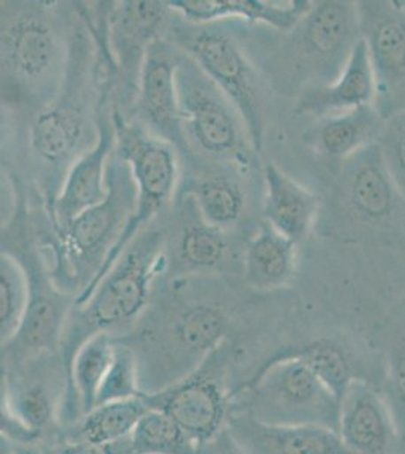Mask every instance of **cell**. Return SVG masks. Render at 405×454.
<instances>
[{"label": "cell", "instance_id": "obj_1", "mask_svg": "<svg viewBox=\"0 0 405 454\" xmlns=\"http://www.w3.org/2000/svg\"><path fill=\"white\" fill-rule=\"evenodd\" d=\"M11 5L2 4V102L43 111L61 93L70 55L51 4Z\"/></svg>", "mask_w": 405, "mask_h": 454}, {"label": "cell", "instance_id": "obj_2", "mask_svg": "<svg viewBox=\"0 0 405 454\" xmlns=\"http://www.w3.org/2000/svg\"><path fill=\"white\" fill-rule=\"evenodd\" d=\"M162 248V232L147 227L100 282L91 299L72 310L61 346L67 370L77 348L88 338L97 333L115 336L144 314L154 279L165 262Z\"/></svg>", "mask_w": 405, "mask_h": 454}, {"label": "cell", "instance_id": "obj_3", "mask_svg": "<svg viewBox=\"0 0 405 454\" xmlns=\"http://www.w3.org/2000/svg\"><path fill=\"white\" fill-rule=\"evenodd\" d=\"M106 185L108 194L102 203L55 231L51 278L76 299L93 284L136 207L138 186L134 173L115 150L109 160Z\"/></svg>", "mask_w": 405, "mask_h": 454}, {"label": "cell", "instance_id": "obj_4", "mask_svg": "<svg viewBox=\"0 0 405 454\" xmlns=\"http://www.w3.org/2000/svg\"><path fill=\"white\" fill-rule=\"evenodd\" d=\"M17 199L16 215L2 227V252L12 254L25 270L29 303L16 336L2 346V368L19 367L34 357L61 353L64 332L76 301L74 295L55 284L42 250L32 241L21 190Z\"/></svg>", "mask_w": 405, "mask_h": 454}, {"label": "cell", "instance_id": "obj_5", "mask_svg": "<svg viewBox=\"0 0 405 454\" xmlns=\"http://www.w3.org/2000/svg\"><path fill=\"white\" fill-rule=\"evenodd\" d=\"M230 412L274 426H319L338 432L340 400L303 359L278 350L233 391Z\"/></svg>", "mask_w": 405, "mask_h": 454}, {"label": "cell", "instance_id": "obj_6", "mask_svg": "<svg viewBox=\"0 0 405 454\" xmlns=\"http://www.w3.org/2000/svg\"><path fill=\"white\" fill-rule=\"evenodd\" d=\"M113 124L115 153L132 168L138 186V200L134 215L124 227L121 237L113 246L93 284L77 297L74 308L85 305L91 299L100 282L111 273L129 246L134 243L135 238L147 229V224L171 200L179 179L177 156L173 145L152 134L143 123L126 119L120 111H113Z\"/></svg>", "mask_w": 405, "mask_h": 454}, {"label": "cell", "instance_id": "obj_7", "mask_svg": "<svg viewBox=\"0 0 405 454\" xmlns=\"http://www.w3.org/2000/svg\"><path fill=\"white\" fill-rule=\"evenodd\" d=\"M360 40L357 2H313L310 12L289 32L283 47V83L298 96L333 83Z\"/></svg>", "mask_w": 405, "mask_h": 454}, {"label": "cell", "instance_id": "obj_8", "mask_svg": "<svg viewBox=\"0 0 405 454\" xmlns=\"http://www.w3.org/2000/svg\"><path fill=\"white\" fill-rule=\"evenodd\" d=\"M70 377L61 353L2 368V436L12 444H38L61 434Z\"/></svg>", "mask_w": 405, "mask_h": 454}, {"label": "cell", "instance_id": "obj_9", "mask_svg": "<svg viewBox=\"0 0 405 454\" xmlns=\"http://www.w3.org/2000/svg\"><path fill=\"white\" fill-rule=\"evenodd\" d=\"M230 320L211 303L180 309L150 344L132 347L138 356L144 394L162 391L190 376L227 342Z\"/></svg>", "mask_w": 405, "mask_h": 454}, {"label": "cell", "instance_id": "obj_10", "mask_svg": "<svg viewBox=\"0 0 405 454\" xmlns=\"http://www.w3.org/2000/svg\"><path fill=\"white\" fill-rule=\"evenodd\" d=\"M175 83L182 121L191 140L207 155L244 168L252 167L257 152L241 114L185 53L180 58Z\"/></svg>", "mask_w": 405, "mask_h": 454}, {"label": "cell", "instance_id": "obj_11", "mask_svg": "<svg viewBox=\"0 0 405 454\" xmlns=\"http://www.w3.org/2000/svg\"><path fill=\"white\" fill-rule=\"evenodd\" d=\"M231 362L233 346L227 340L192 374L162 391L144 394V400L150 409L167 413L203 445L227 427Z\"/></svg>", "mask_w": 405, "mask_h": 454}, {"label": "cell", "instance_id": "obj_12", "mask_svg": "<svg viewBox=\"0 0 405 454\" xmlns=\"http://www.w3.org/2000/svg\"><path fill=\"white\" fill-rule=\"evenodd\" d=\"M67 90L62 85L61 96L40 111L31 124L29 147L32 156L40 167L43 185L46 194L47 211L53 207L61 192L68 170L83 153L93 147L88 138L97 140L91 135V123L83 108L81 79H67Z\"/></svg>", "mask_w": 405, "mask_h": 454}, {"label": "cell", "instance_id": "obj_13", "mask_svg": "<svg viewBox=\"0 0 405 454\" xmlns=\"http://www.w3.org/2000/svg\"><path fill=\"white\" fill-rule=\"evenodd\" d=\"M180 46L235 105L259 153L263 145L262 91L257 73L237 40L229 32L201 25L180 36Z\"/></svg>", "mask_w": 405, "mask_h": 454}, {"label": "cell", "instance_id": "obj_14", "mask_svg": "<svg viewBox=\"0 0 405 454\" xmlns=\"http://www.w3.org/2000/svg\"><path fill=\"white\" fill-rule=\"evenodd\" d=\"M357 6L374 72V106L387 120L405 111V8L398 0H364Z\"/></svg>", "mask_w": 405, "mask_h": 454}, {"label": "cell", "instance_id": "obj_15", "mask_svg": "<svg viewBox=\"0 0 405 454\" xmlns=\"http://www.w3.org/2000/svg\"><path fill=\"white\" fill-rule=\"evenodd\" d=\"M336 194L349 217L368 229H389L405 215L404 197L386 166L378 143L342 160Z\"/></svg>", "mask_w": 405, "mask_h": 454}, {"label": "cell", "instance_id": "obj_16", "mask_svg": "<svg viewBox=\"0 0 405 454\" xmlns=\"http://www.w3.org/2000/svg\"><path fill=\"white\" fill-rule=\"evenodd\" d=\"M182 53L158 38L144 55L136 87V106L141 123L175 149L188 150L180 114L175 74Z\"/></svg>", "mask_w": 405, "mask_h": 454}, {"label": "cell", "instance_id": "obj_17", "mask_svg": "<svg viewBox=\"0 0 405 454\" xmlns=\"http://www.w3.org/2000/svg\"><path fill=\"white\" fill-rule=\"evenodd\" d=\"M338 434L353 454H398L402 442L385 394L364 379L351 383L340 400Z\"/></svg>", "mask_w": 405, "mask_h": 454}, {"label": "cell", "instance_id": "obj_18", "mask_svg": "<svg viewBox=\"0 0 405 454\" xmlns=\"http://www.w3.org/2000/svg\"><path fill=\"white\" fill-rule=\"evenodd\" d=\"M97 128V143L73 164L59 196L49 209L53 231L68 226L82 212L97 207L108 194L106 171L115 150L113 119L100 115Z\"/></svg>", "mask_w": 405, "mask_h": 454}, {"label": "cell", "instance_id": "obj_19", "mask_svg": "<svg viewBox=\"0 0 405 454\" xmlns=\"http://www.w3.org/2000/svg\"><path fill=\"white\" fill-rule=\"evenodd\" d=\"M227 428L248 454H353L333 428L274 426L230 412Z\"/></svg>", "mask_w": 405, "mask_h": 454}, {"label": "cell", "instance_id": "obj_20", "mask_svg": "<svg viewBox=\"0 0 405 454\" xmlns=\"http://www.w3.org/2000/svg\"><path fill=\"white\" fill-rule=\"evenodd\" d=\"M169 10L194 25H209L224 19L263 23L277 31L291 32L312 10L310 0H168Z\"/></svg>", "mask_w": 405, "mask_h": 454}, {"label": "cell", "instance_id": "obj_21", "mask_svg": "<svg viewBox=\"0 0 405 454\" xmlns=\"http://www.w3.org/2000/svg\"><path fill=\"white\" fill-rule=\"evenodd\" d=\"M374 72L363 40H360L340 76L330 85L312 88L298 96L293 113L323 120L374 105Z\"/></svg>", "mask_w": 405, "mask_h": 454}, {"label": "cell", "instance_id": "obj_22", "mask_svg": "<svg viewBox=\"0 0 405 454\" xmlns=\"http://www.w3.org/2000/svg\"><path fill=\"white\" fill-rule=\"evenodd\" d=\"M168 6L165 2H121L113 5L109 19L111 55L124 74L139 78L144 55L150 44L160 38Z\"/></svg>", "mask_w": 405, "mask_h": 454}, {"label": "cell", "instance_id": "obj_23", "mask_svg": "<svg viewBox=\"0 0 405 454\" xmlns=\"http://www.w3.org/2000/svg\"><path fill=\"white\" fill-rule=\"evenodd\" d=\"M263 218L283 237L300 244L308 238L318 218L321 200L276 164L263 168Z\"/></svg>", "mask_w": 405, "mask_h": 454}, {"label": "cell", "instance_id": "obj_24", "mask_svg": "<svg viewBox=\"0 0 405 454\" xmlns=\"http://www.w3.org/2000/svg\"><path fill=\"white\" fill-rule=\"evenodd\" d=\"M117 347V338L97 333L77 348L68 368L70 389L62 413V427H70L97 406L98 393L108 374Z\"/></svg>", "mask_w": 405, "mask_h": 454}, {"label": "cell", "instance_id": "obj_25", "mask_svg": "<svg viewBox=\"0 0 405 454\" xmlns=\"http://www.w3.org/2000/svg\"><path fill=\"white\" fill-rule=\"evenodd\" d=\"M386 120L374 105L319 120L310 134L313 145L330 160H342L378 143Z\"/></svg>", "mask_w": 405, "mask_h": 454}, {"label": "cell", "instance_id": "obj_26", "mask_svg": "<svg viewBox=\"0 0 405 454\" xmlns=\"http://www.w3.org/2000/svg\"><path fill=\"white\" fill-rule=\"evenodd\" d=\"M297 246L271 224L263 223L246 247L245 284L256 291H274L289 284L295 271Z\"/></svg>", "mask_w": 405, "mask_h": 454}, {"label": "cell", "instance_id": "obj_27", "mask_svg": "<svg viewBox=\"0 0 405 454\" xmlns=\"http://www.w3.org/2000/svg\"><path fill=\"white\" fill-rule=\"evenodd\" d=\"M149 406L143 397L97 404L93 411L70 427L62 428L61 436L88 444L109 445L130 438Z\"/></svg>", "mask_w": 405, "mask_h": 454}, {"label": "cell", "instance_id": "obj_28", "mask_svg": "<svg viewBox=\"0 0 405 454\" xmlns=\"http://www.w3.org/2000/svg\"><path fill=\"white\" fill-rule=\"evenodd\" d=\"M282 350L303 359L339 400H342L351 383L363 379L357 372L355 357L347 350V347L336 340H316Z\"/></svg>", "mask_w": 405, "mask_h": 454}, {"label": "cell", "instance_id": "obj_29", "mask_svg": "<svg viewBox=\"0 0 405 454\" xmlns=\"http://www.w3.org/2000/svg\"><path fill=\"white\" fill-rule=\"evenodd\" d=\"M380 338L385 350L383 394L393 412L401 438L405 439V305L390 315Z\"/></svg>", "mask_w": 405, "mask_h": 454}, {"label": "cell", "instance_id": "obj_30", "mask_svg": "<svg viewBox=\"0 0 405 454\" xmlns=\"http://www.w3.org/2000/svg\"><path fill=\"white\" fill-rule=\"evenodd\" d=\"M130 445L135 454H200L201 450L175 419L150 408L130 434Z\"/></svg>", "mask_w": 405, "mask_h": 454}, {"label": "cell", "instance_id": "obj_31", "mask_svg": "<svg viewBox=\"0 0 405 454\" xmlns=\"http://www.w3.org/2000/svg\"><path fill=\"white\" fill-rule=\"evenodd\" d=\"M191 194L201 220L220 231L235 224L244 211L242 190L226 176H211L195 182Z\"/></svg>", "mask_w": 405, "mask_h": 454}, {"label": "cell", "instance_id": "obj_32", "mask_svg": "<svg viewBox=\"0 0 405 454\" xmlns=\"http://www.w3.org/2000/svg\"><path fill=\"white\" fill-rule=\"evenodd\" d=\"M29 303V282L21 263L12 254L0 256V342L8 344L17 331Z\"/></svg>", "mask_w": 405, "mask_h": 454}, {"label": "cell", "instance_id": "obj_33", "mask_svg": "<svg viewBox=\"0 0 405 454\" xmlns=\"http://www.w3.org/2000/svg\"><path fill=\"white\" fill-rule=\"evenodd\" d=\"M227 254L226 238L222 231L200 222L188 224L179 241V258L192 270H211L218 267Z\"/></svg>", "mask_w": 405, "mask_h": 454}, {"label": "cell", "instance_id": "obj_34", "mask_svg": "<svg viewBox=\"0 0 405 454\" xmlns=\"http://www.w3.org/2000/svg\"><path fill=\"white\" fill-rule=\"evenodd\" d=\"M143 395L138 356L128 342L117 340L113 364L100 387L97 404L143 397Z\"/></svg>", "mask_w": 405, "mask_h": 454}, {"label": "cell", "instance_id": "obj_35", "mask_svg": "<svg viewBox=\"0 0 405 454\" xmlns=\"http://www.w3.org/2000/svg\"><path fill=\"white\" fill-rule=\"evenodd\" d=\"M378 145L386 166L405 200V111L386 120Z\"/></svg>", "mask_w": 405, "mask_h": 454}, {"label": "cell", "instance_id": "obj_36", "mask_svg": "<svg viewBox=\"0 0 405 454\" xmlns=\"http://www.w3.org/2000/svg\"><path fill=\"white\" fill-rule=\"evenodd\" d=\"M42 449L44 454H135L130 445V438L115 444L94 445L82 441H72L58 434L46 441Z\"/></svg>", "mask_w": 405, "mask_h": 454}, {"label": "cell", "instance_id": "obj_37", "mask_svg": "<svg viewBox=\"0 0 405 454\" xmlns=\"http://www.w3.org/2000/svg\"><path fill=\"white\" fill-rule=\"evenodd\" d=\"M200 454H248L237 439L231 436L229 428H224L215 438L201 445Z\"/></svg>", "mask_w": 405, "mask_h": 454}, {"label": "cell", "instance_id": "obj_38", "mask_svg": "<svg viewBox=\"0 0 405 454\" xmlns=\"http://www.w3.org/2000/svg\"><path fill=\"white\" fill-rule=\"evenodd\" d=\"M12 447H14V454H44L42 445L38 444H12Z\"/></svg>", "mask_w": 405, "mask_h": 454}, {"label": "cell", "instance_id": "obj_39", "mask_svg": "<svg viewBox=\"0 0 405 454\" xmlns=\"http://www.w3.org/2000/svg\"><path fill=\"white\" fill-rule=\"evenodd\" d=\"M0 453L14 454V447H12V442H11V441H8V439L4 438V436H2V445H0Z\"/></svg>", "mask_w": 405, "mask_h": 454}, {"label": "cell", "instance_id": "obj_40", "mask_svg": "<svg viewBox=\"0 0 405 454\" xmlns=\"http://www.w3.org/2000/svg\"><path fill=\"white\" fill-rule=\"evenodd\" d=\"M398 454H405V439H402V442H401L400 451Z\"/></svg>", "mask_w": 405, "mask_h": 454}]
</instances>
